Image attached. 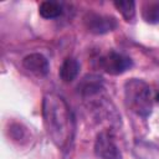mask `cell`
Returning <instances> with one entry per match:
<instances>
[{
    "label": "cell",
    "mask_w": 159,
    "mask_h": 159,
    "mask_svg": "<svg viewBox=\"0 0 159 159\" xmlns=\"http://www.w3.org/2000/svg\"><path fill=\"white\" fill-rule=\"evenodd\" d=\"M142 17L148 24L159 22V1H147L142 6Z\"/></svg>",
    "instance_id": "30bf717a"
},
{
    "label": "cell",
    "mask_w": 159,
    "mask_h": 159,
    "mask_svg": "<svg viewBox=\"0 0 159 159\" xmlns=\"http://www.w3.org/2000/svg\"><path fill=\"white\" fill-rule=\"evenodd\" d=\"M124 102L130 112L148 118L153 111L154 94L149 84L140 78H129L124 82Z\"/></svg>",
    "instance_id": "7a4b0ae2"
},
{
    "label": "cell",
    "mask_w": 159,
    "mask_h": 159,
    "mask_svg": "<svg viewBox=\"0 0 159 159\" xmlns=\"http://www.w3.org/2000/svg\"><path fill=\"white\" fill-rule=\"evenodd\" d=\"M42 119L47 135L63 153H68L76 135V118L66 99L56 93L47 92L42 98Z\"/></svg>",
    "instance_id": "6da1fadb"
},
{
    "label": "cell",
    "mask_w": 159,
    "mask_h": 159,
    "mask_svg": "<svg viewBox=\"0 0 159 159\" xmlns=\"http://www.w3.org/2000/svg\"><path fill=\"white\" fill-rule=\"evenodd\" d=\"M78 73H80V62L75 57H66L62 61L58 71V76L61 81L65 83H70L77 78Z\"/></svg>",
    "instance_id": "ba28073f"
},
{
    "label": "cell",
    "mask_w": 159,
    "mask_h": 159,
    "mask_svg": "<svg viewBox=\"0 0 159 159\" xmlns=\"http://www.w3.org/2000/svg\"><path fill=\"white\" fill-rule=\"evenodd\" d=\"M77 92L83 98V101H86V102L99 97L104 92L103 78L98 75H94V73L86 75L80 81V83L77 86Z\"/></svg>",
    "instance_id": "8992f818"
},
{
    "label": "cell",
    "mask_w": 159,
    "mask_h": 159,
    "mask_svg": "<svg viewBox=\"0 0 159 159\" xmlns=\"http://www.w3.org/2000/svg\"><path fill=\"white\" fill-rule=\"evenodd\" d=\"M97 63H98V67L103 70L106 73L111 76H119L127 72L129 68H132L133 60L122 52L111 50L104 55L99 56V58L97 60Z\"/></svg>",
    "instance_id": "3957f363"
},
{
    "label": "cell",
    "mask_w": 159,
    "mask_h": 159,
    "mask_svg": "<svg viewBox=\"0 0 159 159\" xmlns=\"http://www.w3.org/2000/svg\"><path fill=\"white\" fill-rule=\"evenodd\" d=\"M62 11H63L62 4L58 1H42L39 6L40 16L46 20H51L61 16Z\"/></svg>",
    "instance_id": "9c48e42d"
},
{
    "label": "cell",
    "mask_w": 159,
    "mask_h": 159,
    "mask_svg": "<svg viewBox=\"0 0 159 159\" xmlns=\"http://www.w3.org/2000/svg\"><path fill=\"white\" fill-rule=\"evenodd\" d=\"M22 66L25 70H27L30 73L37 77H43L50 71L48 60L42 53H39V52L26 55L22 58Z\"/></svg>",
    "instance_id": "52a82bcc"
},
{
    "label": "cell",
    "mask_w": 159,
    "mask_h": 159,
    "mask_svg": "<svg viewBox=\"0 0 159 159\" xmlns=\"http://www.w3.org/2000/svg\"><path fill=\"white\" fill-rule=\"evenodd\" d=\"M93 149L98 159H123L122 152L111 129H103L96 135Z\"/></svg>",
    "instance_id": "277c9868"
},
{
    "label": "cell",
    "mask_w": 159,
    "mask_h": 159,
    "mask_svg": "<svg viewBox=\"0 0 159 159\" xmlns=\"http://www.w3.org/2000/svg\"><path fill=\"white\" fill-rule=\"evenodd\" d=\"M154 101H155V102H159V92H157V93L154 94Z\"/></svg>",
    "instance_id": "7c38bea8"
},
{
    "label": "cell",
    "mask_w": 159,
    "mask_h": 159,
    "mask_svg": "<svg viewBox=\"0 0 159 159\" xmlns=\"http://www.w3.org/2000/svg\"><path fill=\"white\" fill-rule=\"evenodd\" d=\"M83 24L87 31L94 35H104L117 29L118 21L111 15H103L98 12H87L83 17Z\"/></svg>",
    "instance_id": "5b68a950"
},
{
    "label": "cell",
    "mask_w": 159,
    "mask_h": 159,
    "mask_svg": "<svg viewBox=\"0 0 159 159\" xmlns=\"http://www.w3.org/2000/svg\"><path fill=\"white\" fill-rule=\"evenodd\" d=\"M114 7L127 22H133L135 19V2L134 1H114Z\"/></svg>",
    "instance_id": "8fae6325"
}]
</instances>
